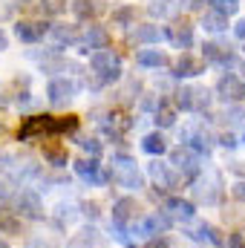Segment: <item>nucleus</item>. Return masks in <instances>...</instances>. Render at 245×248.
<instances>
[{"mask_svg": "<svg viewBox=\"0 0 245 248\" xmlns=\"http://www.w3.org/2000/svg\"><path fill=\"white\" fill-rule=\"evenodd\" d=\"M90 69L98 78V84H113V81L122 78V55L113 52L110 46L98 49V52H90Z\"/></svg>", "mask_w": 245, "mask_h": 248, "instance_id": "f257e3e1", "label": "nucleus"}, {"mask_svg": "<svg viewBox=\"0 0 245 248\" xmlns=\"http://www.w3.org/2000/svg\"><path fill=\"white\" fill-rule=\"evenodd\" d=\"M110 179H113V182H119L122 187H130V190L144 187L141 173L136 170V162H133L127 153H116V156H113V170H110Z\"/></svg>", "mask_w": 245, "mask_h": 248, "instance_id": "f03ea898", "label": "nucleus"}, {"mask_svg": "<svg viewBox=\"0 0 245 248\" xmlns=\"http://www.w3.org/2000/svg\"><path fill=\"white\" fill-rule=\"evenodd\" d=\"M170 168H173L176 173L187 176V179H193V176L199 173V168H202V156L193 153L187 144H179L176 150H170Z\"/></svg>", "mask_w": 245, "mask_h": 248, "instance_id": "7ed1b4c3", "label": "nucleus"}, {"mask_svg": "<svg viewBox=\"0 0 245 248\" xmlns=\"http://www.w3.org/2000/svg\"><path fill=\"white\" fill-rule=\"evenodd\" d=\"M211 104V93L202 90V87H182L176 93V107L179 110H187V113H202L208 110Z\"/></svg>", "mask_w": 245, "mask_h": 248, "instance_id": "20e7f679", "label": "nucleus"}, {"mask_svg": "<svg viewBox=\"0 0 245 248\" xmlns=\"http://www.w3.org/2000/svg\"><path fill=\"white\" fill-rule=\"evenodd\" d=\"M141 219V205L136 202V196H122L113 202V222L119 228H130Z\"/></svg>", "mask_w": 245, "mask_h": 248, "instance_id": "39448f33", "label": "nucleus"}, {"mask_svg": "<svg viewBox=\"0 0 245 248\" xmlns=\"http://www.w3.org/2000/svg\"><path fill=\"white\" fill-rule=\"evenodd\" d=\"M75 173L92 187H101V185L110 182V173L104 170V165H101L98 159H78V162H75Z\"/></svg>", "mask_w": 245, "mask_h": 248, "instance_id": "423d86ee", "label": "nucleus"}, {"mask_svg": "<svg viewBox=\"0 0 245 248\" xmlns=\"http://www.w3.org/2000/svg\"><path fill=\"white\" fill-rule=\"evenodd\" d=\"M78 95V84L72 78H52L46 84V98L55 104V107H66L72 98Z\"/></svg>", "mask_w": 245, "mask_h": 248, "instance_id": "0eeeda50", "label": "nucleus"}, {"mask_svg": "<svg viewBox=\"0 0 245 248\" xmlns=\"http://www.w3.org/2000/svg\"><path fill=\"white\" fill-rule=\"evenodd\" d=\"M15 208L20 211V219H44V202L35 190H17L15 193Z\"/></svg>", "mask_w": 245, "mask_h": 248, "instance_id": "6e6552de", "label": "nucleus"}, {"mask_svg": "<svg viewBox=\"0 0 245 248\" xmlns=\"http://www.w3.org/2000/svg\"><path fill=\"white\" fill-rule=\"evenodd\" d=\"M202 58H205V63H216V66H222V69L237 66L234 49H231V46H222V44H214V41L202 44Z\"/></svg>", "mask_w": 245, "mask_h": 248, "instance_id": "1a4fd4ad", "label": "nucleus"}, {"mask_svg": "<svg viewBox=\"0 0 245 248\" xmlns=\"http://www.w3.org/2000/svg\"><path fill=\"white\" fill-rule=\"evenodd\" d=\"M15 35L23 44H38V41H44L49 35V23L46 20H17L15 23Z\"/></svg>", "mask_w": 245, "mask_h": 248, "instance_id": "9d476101", "label": "nucleus"}, {"mask_svg": "<svg viewBox=\"0 0 245 248\" xmlns=\"http://www.w3.org/2000/svg\"><path fill=\"white\" fill-rule=\"evenodd\" d=\"M162 35L176 46V49H190L193 46V26L187 20H173L170 26L162 29Z\"/></svg>", "mask_w": 245, "mask_h": 248, "instance_id": "9b49d317", "label": "nucleus"}, {"mask_svg": "<svg viewBox=\"0 0 245 248\" xmlns=\"http://www.w3.org/2000/svg\"><path fill=\"white\" fill-rule=\"evenodd\" d=\"M49 127H52V116H46V113H41V116H29L26 122L20 124V130H17V141H32V139L49 133Z\"/></svg>", "mask_w": 245, "mask_h": 248, "instance_id": "f8f14e48", "label": "nucleus"}, {"mask_svg": "<svg viewBox=\"0 0 245 248\" xmlns=\"http://www.w3.org/2000/svg\"><path fill=\"white\" fill-rule=\"evenodd\" d=\"M162 214H165L170 222H176V219H179V222H187V219L196 217V205L187 202V199H179V196H170V199H165Z\"/></svg>", "mask_w": 245, "mask_h": 248, "instance_id": "ddd939ff", "label": "nucleus"}, {"mask_svg": "<svg viewBox=\"0 0 245 248\" xmlns=\"http://www.w3.org/2000/svg\"><path fill=\"white\" fill-rule=\"evenodd\" d=\"M216 93H219V98H225V101H243L245 98V81L243 78H237L234 72H228V75H222L219 81H216Z\"/></svg>", "mask_w": 245, "mask_h": 248, "instance_id": "4468645a", "label": "nucleus"}, {"mask_svg": "<svg viewBox=\"0 0 245 248\" xmlns=\"http://www.w3.org/2000/svg\"><path fill=\"white\" fill-rule=\"evenodd\" d=\"M196 196H199L205 205L219 202V196H222V179H219L216 173H208L205 179H199V182H196Z\"/></svg>", "mask_w": 245, "mask_h": 248, "instance_id": "2eb2a0df", "label": "nucleus"}, {"mask_svg": "<svg viewBox=\"0 0 245 248\" xmlns=\"http://www.w3.org/2000/svg\"><path fill=\"white\" fill-rule=\"evenodd\" d=\"M202 72H205L202 58H196V55H190V52H182L179 61L173 63V75H176V78H196V75H202Z\"/></svg>", "mask_w": 245, "mask_h": 248, "instance_id": "dca6fc26", "label": "nucleus"}, {"mask_svg": "<svg viewBox=\"0 0 245 248\" xmlns=\"http://www.w3.org/2000/svg\"><path fill=\"white\" fill-rule=\"evenodd\" d=\"M84 44V52H98V49H107L110 46V32L104 26H90L84 32V38H78Z\"/></svg>", "mask_w": 245, "mask_h": 248, "instance_id": "f3484780", "label": "nucleus"}, {"mask_svg": "<svg viewBox=\"0 0 245 248\" xmlns=\"http://www.w3.org/2000/svg\"><path fill=\"white\" fill-rule=\"evenodd\" d=\"M165 35H162V29L156 26V23H138L133 32H130V41L133 44H141V46H153V44H159Z\"/></svg>", "mask_w": 245, "mask_h": 248, "instance_id": "a211bd4d", "label": "nucleus"}, {"mask_svg": "<svg viewBox=\"0 0 245 248\" xmlns=\"http://www.w3.org/2000/svg\"><path fill=\"white\" fill-rule=\"evenodd\" d=\"M150 176L159 182V187H168V190H173V187L179 185V173L170 168V165H165V162H150Z\"/></svg>", "mask_w": 245, "mask_h": 248, "instance_id": "6ab92c4d", "label": "nucleus"}, {"mask_svg": "<svg viewBox=\"0 0 245 248\" xmlns=\"http://www.w3.org/2000/svg\"><path fill=\"white\" fill-rule=\"evenodd\" d=\"M0 234L3 237H20L23 234V219L9 208H0Z\"/></svg>", "mask_w": 245, "mask_h": 248, "instance_id": "aec40b11", "label": "nucleus"}, {"mask_svg": "<svg viewBox=\"0 0 245 248\" xmlns=\"http://www.w3.org/2000/svg\"><path fill=\"white\" fill-rule=\"evenodd\" d=\"M136 63L138 66H144V69H159V66H165L168 63V55L162 52V49H138L136 52Z\"/></svg>", "mask_w": 245, "mask_h": 248, "instance_id": "412c9836", "label": "nucleus"}, {"mask_svg": "<svg viewBox=\"0 0 245 248\" xmlns=\"http://www.w3.org/2000/svg\"><path fill=\"white\" fill-rule=\"evenodd\" d=\"M202 29L211 32V35H219V32L228 29V17L219 15V12H214V9H208V12L202 15Z\"/></svg>", "mask_w": 245, "mask_h": 248, "instance_id": "4be33fe9", "label": "nucleus"}, {"mask_svg": "<svg viewBox=\"0 0 245 248\" xmlns=\"http://www.w3.org/2000/svg\"><path fill=\"white\" fill-rule=\"evenodd\" d=\"M141 150L150 153V156H162V153H168V141H165L162 133H147L141 139Z\"/></svg>", "mask_w": 245, "mask_h": 248, "instance_id": "5701e85b", "label": "nucleus"}, {"mask_svg": "<svg viewBox=\"0 0 245 248\" xmlns=\"http://www.w3.org/2000/svg\"><path fill=\"white\" fill-rule=\"evenodd\" d=\"M78 20H92L98 15V0H72L69 3Z\"/></svg>", "mask_w": 245, "mask_h": 248, "instance_id": "b1692460", "label": "nucleus"}, {"mask_svg": "<svg viewBox=\"0 0 245 248\" xmlns=\"http://www.w3.org/2000/svg\"><path fill=\"white\" fill-rule=\"evenodd\" d=\"M49 32H52V38H55L58 49H63V46H72V44H78V32H75L72 26H49Z\"/></svg>", "mask_w": 245, "mask_h": 248, "instance_id": "393cba45", "label": "nucleus"}, {"mask_svg": "<svg viewBox=\"0 0 245 248\" xmlns=\"http://www.w3.org/2000/svg\"><path fill=\"white\" fill-rule=\"evenodd\" d=\"M113 26H136V6H119V9H113Z\"/></svg>", "mask_w": 245, "mask_h": 248, "instance_id": "a878e982", "label": "nucleus"}, {"mask_svg": "<svg viewBox=\"0 0 245 248\" xmlns=\"http://www.w3.org/2000/svg\"><path fill=\"white\" fill-rule=\"evenodd\" d=\"M193 237H199V240H211L214 246H225V243H228V237H225V234H222L219 228L208 225V222H202V225H199V231H196Z\"/></svg>", "mask_w": 245, "mask_h": 248, "instance_id": "bb28decb", "label": "nucleus"}, {"mask_svg": "<svg viewBox=\"0 0 245 248\" xmlns=\"http://www.w3.org/2000/svg\"><path fill=\"white\" fill-rule=\"evenodd\" d=\"M75 130H78V116H63V119H55V116H52L49 136H58V133H75Z\"/></svg>", "mask_w": 245, "mask_h": 248, "instance_id": "cd10ccee", "label": "nucleus"}, {"mask_svg": "<svg viewBox=\"0 0 245 248\" xmlns=\"http://www.w3.org/2000/svg\"><path fill=\"white\" fill-rule=\"evenodd\" d=\"M44 159L49 165H55V168H63L66 165V147H61V144H46L44 147Z\"/></svg>", "mask_w": 245, "mask_h": 248, "instance_id": "c85d7f7f", "label": "nucleus"}, {"mask_svg": "<svg viewBox=\"0 0 245 248\" xmlns=\"http://www.w3.org/2000/svg\"><path fill=\"white\" fill-rule=\"evenodd\" d=\"M147 12H150L153 17H170V15L176 12V0H153V3L147 6Z\"/></svg>", "mask_w": 245, "mask_h": 248, "instance_id": "c756f323", "label": "nucleus"}, {"mask_svg": "<svg viewBox=\"0 0 245 248\" xmlns=\"http://www.w3.org/2000/svg\"><path fill=\"white\" fill-rule=\"evenodd\" d=\"M208 3H211L214 12H219V15H225V17H231V15L240 12V0H208Z\"/></svg>", "mask_w": 245, "mask_h": 248, "instance_id": "7c9ffc66", "label": "nucleus"}, {"mask_svg": "<svg viewBox=\"0 0 245 248\" xmlns=\"http://www.w3.org/2000/svg\"><path fill=\"white\" fill-rule=\"evenodd\" d=\"M38 6H41V12H44L46 17H58V15L66 12V0H41Z\"/></svg>", "mask_w": 245, "mask_h": 248, "instance_id": "2f4dec72", "label": "nucleus"}, {"mask_svg": "<svg viewBox=\"0 0 245 248\" xmlns=\"http://www.w3.org/2000/svg\"><path fill=\"white\" fill-rule=\"evenodd\" d=\"M156 124H159V127H173V124H176V110L168 107V104H162V107L156 110Z\"/></svg>", "mask_w": 245, "mask_h": 248, "instance_id": "473e14b6", "label": "nucleus"}, {"mask_svg": "<svg viewBox=\"0 0 245 248\" xmlns=\"http://www.w3.org/2000/svg\"><path fill=\"white\" fill-rule=\"evenodd\" d=\"M78 144H81V150H84V153H90V159H98V156L104 153V144H101L98 139H81Z\"/></svg>", "mask_w": 245, "mask_h": 248, "instance_id": "72a5a7b5", "label": "nucleus"}, {"mask_svg": "<svg viewBox=\"0 0 245 248\" xmlns=\"http://www.w3.org/2000/svg\"><path fill=\"white\" fill-rule=\"evenodd\" d=\"M225 122L231 119V124H237V122H243V107H225Z\"/></svg>", "mask_w": 245, "mask_h": 248, "instance_id": "f704fd0d", "label": "nucleus"}, {"mask_svg": "<svg viewBox=\"0 0 245 248\" xmlns=\"http://www.w3.org/2000/svg\"><path fill=\"white\" fill-rule=\"evenodd\" d=\"M225 246H228V248H245V240H243V234H231Z\"/></svg>", "mask_w": 245, "mask_h": 248, "instance_id": "c9c22d12", "label": "nucleus"}, {"mask_svg": "<svg viewBox=\"0 0 245 248\" xmlns=\"http://www.w3.org/2000/svg\"><path fill=\"white\" fill-rule=\"evenodd\" d=\"M231 193H234V199H240V202H245V182H237V185L231 187Z\"/></svg>", "mask_w": 245, "mask_h": 248, "instance_id": "e433bc0d", "label": "nucleus"}, {"mask_svg": "<svg viewBox=\"0 0 245 248\" xmlns=\"http://www.w3.org/2000/svg\"><path fill=\"white\" fill-rule=\"evenodd\" d=\"M184 3V9H193V12H199V9H205V3L208 0H182Z\"/></svg>", "mask_w": 245, "mask_h": 248, "instance_id": "4c0bfd02", "label": "nucleus"}, {"mask_svg": "<svg viewBox=\"0 0 245 248\" xmlns=\"http://www.w3.org/2000/svg\"><path fill=\"white\" fill-rule=\"evenodd\" d=\"M144 248H170V246H168V240H165V237H153Z\"/></svg>", "mask_w": 245, "mask_h": 248, "instance_id": "58836bf2", "label": "nucleus"}, {"mask_svg": "<svg viewBox=\"0 0 245 248\" xmlns=\"http://www.w3.org/2000/svg\"><path fill=\"white\" fill-rule=\"evenodd\" d=\"M219 144H222V147H228V150H231V147H237V139H234V136H231V133H225V136H222V139H219Z\"/></svg>", "mask_w": 245, "mask_h": 248, "instance_id": "ea45409f", "label": "nucleus"}, {"mask_svg": "<svg viewBox=\"0 0 245 248\" xmlns=\"http://www.w3.org/2000/svg\"><path fill=\"white\" fill-rule=\"evenodd\" d=\"M3 49H9V35L0 29V52H3Z\"/></svg>", "mask_w": 245, "mask_h": 248, "instance_id": "a19ab883", "label": "nucleus"}, {"mask_svg": "<svg viewBox=\"0 0 245 248\" xmlns=\"http://www.w3.org/2000/svg\"><path fill=\"white\" fill-rule=\"evenodd\" d=\"M0 248H6V243H3V237H0Z\"/></svg>", "mask_w": 245, "mask_h": 248, "instance_id": "79ce46f5", "label": "nucleus"}, {"mask_svg": "<svg viewBox=\"0 0 245 248\" xmlns=\"http://www.w3.org/2000/svg\"><path fill=\"white\" fill-rule=\"evenodd\" d=\"M20 3H26V0H20Z\"/></svg>", "mask_w": 245, "mask_h": 248, "instance_id": "37998d69", "label": "nucleus"}, {"mask_svg": "<svg viewBox=\"0 0 245 248\" xmlns=\"http://www.w3.org/2000/svg\"><path fill=\"white\" fill-rule=\"evenodd\" d=\"M243 69H245V63H243Z\"/></svg>", "mask_w": 245, "mask_h": 248, "instance_id": "c03bdc74", "label": "nucleus"}]
</instances>
